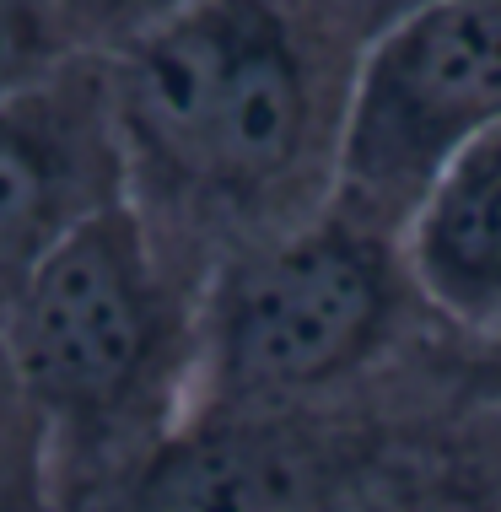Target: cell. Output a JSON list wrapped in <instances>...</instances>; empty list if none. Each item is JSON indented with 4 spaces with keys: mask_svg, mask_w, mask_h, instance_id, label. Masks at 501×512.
I'll return each instance as SVG.
<instances>
[{
    "mask_svg": "<svg viewBox=\"0 0 501 512\" xmlns=\"http://www.w3.org/2000/svg\"><path fill=\"white\" fill-rule=\"evenodd\" d=\"M367 0H189L108 54L130 205L211 275L340 195Z\"/></svg>",
    "mask_w": 501,
    "mask_h": 512,
    "instance_id": "6da1fadb",
    "label": "cell"
},
{
    "mask_svg": "<svg viewBox=\"0 0 501 512\" xmlns=\"http://www.w3.org/2000/svg\"><path fill=\"white\" fill-rule=\"evenodd\" d=\"M205 270L130 200L103 211L0 313L22 394L44 426L54 512L81 502L194 405Z\"/></svg>",
    "mask_w": 501,
    "mask_h": 512,
    "instance_id": "7a4b0ae2",
    "label": "cell"
},
{
    "mask_svg": "<svg viewBox=\"0 0 501 512\" xmlns=\"http://www.w3.org/2000/svg\"><path fill=\"white\" fill-rule=\"evenodd\" d=\"M469 340L415 281L405 232L334 195L205 275L189 410H313L378 394Z\"/></svg>",
    "mask_w": 501,
    "mask_h": 512,
    "instance_id": "3957f363",
    "label": "cell"
},
{
    "mask_svg": "<svg viewBox=\"0 0 501 512\" xmlns=\"http://www.w3.org/2000/svg\"><path fill=\"white\" fill-rule=\"evenodd\" d=\"M485 340L378 394L313 410H189L162 442L65 512H356L431 410L485 372Z\"/></svg>",
    "mask_w": 501,
    "mask_h": 512,
    "instance_id": "277c9868",
    "label": "cell"
},
{
    "mask_svg": "<svg viewBox=\"0 0 501 512\" xmlns=\"http://www.w3.org/2000/svg\"><path fill=\"white\" fill-rule=\"evenodd\" d=\"M501 130V0H421L367 38L340 200L405 232L442 168Z\"/></svg>",
    "mask_w": 501,
    "mask_h": 512,
    "instance_id": "5b68a950",
    "label": "cell"
},
{
    "mask_svg": "<svg viewBox=\"0 0 501 512\" xmlns=\"http://www.w3.org/2000/svg\"><path fill=\"white\" fill-rule=\"evenodd\" d=\"M130 200L108 65L71 54L0 92V313L87 221Z\"/></svg>",
    "mask_w": 501,
    "mask_h": 512,
    "instance_id": "8992f818",
    "label": "cell"
},
{
    "mask_svg": "<svg viewBox=\"0 0 501 512\" xmlns=\"http://www.w3.org/2000/svg\"><path fill=\"white\" fill-rule=\"evenodd\" d=\"M405 248L431 308L464 335L501 340V130L442 168L415 205Z\"/></svg>",
    "mask_w": 501,
    "mask_h": 512,
    "instance_id": "52a82bcc",
    "label": "cell"
},
{
    "mask_svg": "<svg viewBox=\"0 0 501 512\" xmlns=\"http://www.w3.org/2000/svg\"><path fill=\"white\" fill-rule=\"evenodd\" d=\"M491 351V345H485ZM356 512H501V362L431 410Z\"/></svg>",
    "mask_w": 501,
    "mask_h": 512,
    "instance_id": "ba28073f",
    "label": "cell"
},
{
    "mask_svg": "<svg viewBox=\"0 0 501 512\" xmlns=\"http://www.w3.org/2000/svg\"><path fill=\"white\" fill-rule=\"evenodd\" d=\"M0 512H54L44 426L22 394L6 335H0Z\"/></svg>",
    "mask_w": 501,
    "mask_h": 512,
    "instance_id": "9c48e42d",
    "label": "cell"
},
{
    "mask_svg": "<svg viewBox=\"0 0 501 512\" xmlns=\"http://www.w3.org/2000/svg\"><path fill=\"white\" fill-rule=\"evenodd\" d=\"M189 0H54V17L65 27V44L92 60L130 49L135 38H146L151 27H162L173 11H184Z\"/></svg>",
    "mask_w": 501,
    "mask_h": 512,
    "instance_id": "30bf717a",
    "label": "cell"
},
{
    "mask_svg": "<svg viewBox=\"0 0 501 512\" xmlns=\"http://www.w3.org/2000/svg\"><path fill=\"white\" fill-rule=\"evenodd\" d=\"M71 54L54 0H0V92L27 87Z\"/></svg>",
    "mask_w": 501,
    "mask_h": 512,
    "instance_id": "8fae6325",
    "label": "cell"
},
{
    "mask_svg": "<svg viewBox=\"0 0 501 512\" xmlns=\"http://www.w3.org/2000/svg\"><path fill=\"white\" fill-rule=\"evenodd\" d=\"M367 6H372V17H378V27H383L388 17H399V11L421 6V0H367Z\"/></svg>",
    "mask_w": 501,
    "mask_h": 512,
    "instance_id": "7c38bea8",
    "label": "cell"
},
{
    "mask_svg": "<svg viewBox=\"0 0 501 512\" xmlns=\"http://www.w3.org/2000/svg\"><path fill=\"white\" fill-rule=\"evenodd\" d=\"M485 345H491V351H496V362H501V340H485Z\"/></svg>",
    "mask_w": 501,
    "mask_h": 512,
    "instance_id": "4fadbf2b",
    "label": "cell"
}]
</instances>
